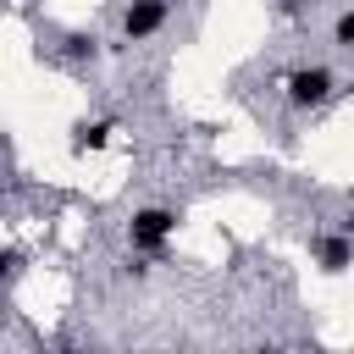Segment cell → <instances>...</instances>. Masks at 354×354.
I'll return each mask as SVG.
<instances>
[{"label":"cell","mask_w":354,"mask_h":354,"mask_svg":"<svg viewBox=\"0 0 354 354\" xmlns=\"http://www.w3.org/2000/svg\"><path fill=\"white\" fill-rule=\"evenodd\" d=\"M160 17H166V11H160V0H138V6L127 11V33H133V39H144V33H155V28H160Z\"/></svg>","instance_id":"cell-3"},{"label":"cell","mask_w":354,"mask_h":354,"mask_svg":"<svg viewBox=\"0 0 354 354\" xmlns=\"http://www.w3.org/2000/svg\"><path fill=\"white\" fill-rule=\"evenodd\" d=\"M326 88H332V77H326L321 66H310V72H299V77H293V100H299V105L326 100Z\"/></svg>","instance_id":"cell-2"},{"label":"cell","mask_w":354,"mask_h":354,"mask_svg":"<svg viewBox=\"0 0 354 354\" xmlns=\"http://www.w3.org/2000/svg\"><path fill=\"white\" fill-rule=\"evenodd\" d=\"M321 260H326V271H343V266L354 260V249H348L343 238H326V243H321Z\"/></svg>","instance_id":"cell-4"},{"label":"cell","mask_w":354,"mask_h":354,"mask_svg":"<svg viewBox=\"0 0 354 354\" xmlns=\"http://www.w3.org/2000/svg\"><path fill=\"white\" fill-rule=\"evenodd\" d=\"M337 39H343V44H354V11H348V17L337 22Z\"/></svg>","instance_id":"cell-5"},{"label":"cell","mask_w":354,"mask_h":354,"mask_svg":"<svg viewBox=\"0 0 354 354\" xmlns=\"http://www.w3.org/2000/svg\"><path fill=\"white\" fill-rule=\"evenodd\" d=\"M166 232H171V216H166V210H144V216L133 221V243H138V249H155Z\"/></svg>","instance_id":"cell-1"}]
</instances>
